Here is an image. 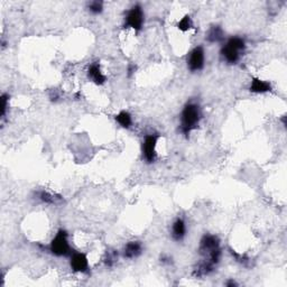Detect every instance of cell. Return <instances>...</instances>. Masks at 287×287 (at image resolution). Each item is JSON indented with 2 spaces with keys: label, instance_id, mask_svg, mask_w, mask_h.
Masks as SVG:
<instances>
[{
  "label": "cell",
  "instance_id": "cell-1",
  "mask_svg": "<svg viewBox=\"0 0 287 287\" xmlns=\"http://www.w3.org/2000/svg\"><path fill=\"white\" fill-rule=\"evenodd\" d=\"M201 109L198 104L194 102H188L181 112V118H179V133L183 136L188 137L192 131H194L199 128L201 121Z\"/></svg>",
  "mask_w": 287,
  "mask_h": 287
},
{
  "label": "cell",
  "instance_id": "cell-2",
  "mask_svg": "<svg viewBox=\"0 0 287 287\" xmlns=\"http://www.w3.org/2000/svg\"><path fill=\"white\" fill-rule=\"evenodd\" d=\"M246 40L239 36H232L220 50V56L223 60V62L230 65L237 64L241 60L246 52Z\"/></svg>",
  "mask_w": 287,
  "mask_h": 287
},
{
  "label": "cell",
  "instance_id": "cell-3",
  "mask_svg": "<svg viewBox=\"0 0 287 287\" xmlns=\"http://www.w3.org/2000/svg\"><path fill=\"white\" fill-rule=\"evenodd\" d=\"M48 250L56 257H70L73 253L69 243V233L64 229H60L48 246Z\"/></svg>",
  "mask_w": 287,
  "mask_h": 287
},
{
  "label": "cell",
  "instance_id": "cell-4",
  "mask_svg": "<svg viewBox=\"0 0 287 287\" xmlns=\"http://www.w3.org/2000/svg\"><path fill=\"white\" fill-rule=\"evenodd\" d=\"M144 22H145V13L143 7L136 3L127 11L124 19V27L131 28L135 32H141L143 30Z\"/></svg>",
  "mask_w": 287,
  "mask_h": 287
},
{
  "label": "cell",
  "instance_id": "cell-5",
  "mask_svg": "<svg viewBox=\"0 0 287 287\" xmlns=\"http://www.w3.org/2000/svg\"><path fill=\"white\" fill-rule=\"evenodd\" d=\"M159 138H161V136H159L158 134H148L146 135L145 138H144L142 145V154L143 159L147 164H153L156 162L157 159L156 147Z\"/></svg>",
  "mask_w": 287,
  "mask_h": 287
},
{
  "label": "cell",
  "instance_id": "cell-6",
  "mask_svg": "<svg viewBox=\"0 0 287 287\" xmlns=\"http://www.w3.org/2000/svg\"><path fill=\"white\" fill-rule=\"evenodd\" d=\"M187 69L192 73H196L202 71L206 64V52H204L203 46L194 47L187 55Z\"/></svg>",
  "mask_w": 287,
  "mask_h": 287
},
{
  "label": "cell",
  "instance_id": "cell-7",
  "mask_svg": "<svg viewBox=\"0 0 287 287\" xmlns=\"http://www.w3.org/2000/svg\"><path fill=\"white\" fill-rule=\"evenodd\" d=\"M221 249V244L220 239L218 236L215 235H204L200 240V247H199V252L200 255L204 257H209L211 253L218 251Z\"/></svg>",
  "mask_w": 287,
  "mask_h": 287
},
{
  "label": "cell",
  "instance_id": "cell-8",
  "mask_svg": "<svg viewBox=\"0 0 287 287\" xmlns=\"http://www.w3.org/2000/svg\"><path fill=\"white\" fill-rule=\"evenodd\" d=\"M70 267L74 273L87 274L90 270L88 255L84 252L76 251L70 256Z\"/></svg>",
  "mask_w": 287,
  "mask_h": 287
},
{
  "label": "cell",
  "instance_id": "cell-9",
  "mask_svg": "<svg viewBox=\"0 0 287 287\" xmlns=\"http://www.w3.org/2000/svg\"><path fill=\"white\" fill-rule=\"evenodd\" d=\"M144 251V246L138 240H133L129 241L125 245L124 249H122V256H124L125 259H137L139 256H142V253Z\"/></svg>",
  "mask_w": 287,
  "mask_h": 287
},
{
  "label": "cell",
  "instance_id": "cell-10",
  "mask_svg": "<svg viewBox=\"0 0 287 287\" xmlns=\"http://www.w3.org/2000/svg\"><path fill=\"white\" fill-rule=\"evenodd\" d=\"M87 75L88 79L97 85H104L107 82V76L102 72L99 62H93L89 65Z\"/></svg>",
  "mask_w": 287,
  "mask_h": 287
},
{
  "label": "cell",
  "instance_id": "cell-11",
  "mask_svg": "<svg viewBox=\"0 0 287 287\" xmlns=\"http://www.w3.org/2000/svg\"><path fill=\"white\" fill-rule=\"evenodd\" d=\"M186 223L184 219L178 218L175 219V221L172 223V229H171V236L172 239L174 241H182L186 236Z\"/></svg>",
  "mask_w": 287,
  "mask_h": 287
},
{
  "label": "cell",
  "instance_id": "cell-12",
  "mask_svg": "<svg viewBox=\"0 0 287 287\" xmlns=\"http://www.w3.org/2000/svg\"><path fill=\"white\" fill-rule=\"evenodd\" d=\"M272 90H273V87L270 82L261 80L260 77H257V76L251 77V83H250V87H249L250 92L260 94V93L270 92Z\"/></svg>",
  "mask_w": 287,
  "mask_h": 287
},
{
  "label": "cell",
  "instance_id": "cell-13",
  "mask_svg": "<svg viewBox=\"0 0 287 287\" xmlns=\"http://www.w3.org/2000/svg\"><path fill=\"white\" fill-rule=\"evenodd\" d=\"M206 39L208 40L209 43H212V44L223 42L224 32L222 30V27L219 26V25L211 26L210 28H209V31L207 33Z\"/></svg>",
  "mask_w": 287,
  "mask_h": 287
},
{
  "label": "cell",
  "instance_id": "cell-14",
  "mask_svg": "<svg viewBox=\"0 0 287 287\" xmlns=\"http://www.w3.org/2000/svg\"><path fill=\"white\" fill-rule=\"evenodd\" d=\"M38 199L42 201L43 203L52 204V206H60L64 202L62 196L56 193H52L48 191H40L38 193Z\"/></svg>",
  "mask_w": 287,
  "mask_h": 287
},
{
  "label": "cell",
  "instance_id": "cell-15",
  "mask_svg": "<svg viewBox=\"0 0 287 287\" xmlns=\"http://www.w3.org/2000/svg\"><path fill=\"white\" fill-rule=\"evenodd\" d=\"M114 120L124 129H129L133 126V116L127 110H121L120 112H118L114 116Z\"/></svg>",
  "mask_w": 287,
  "mask_h": 287
},
{
  "label": "cell",
  "instance_id": "cell-16",
  "mask_svg": "<svg viewBox=\"0 0 287 287\" xmlns=\"http://www.w3.org/2000/svg\"><path fill=\"white\" fill-rule=\"evenodd\" d=\"M176 27L179 28L181 32H187L190 30H193L194 25H193V20H192L190 15H185L183 18L179 19V22L178 23Z\"/></svg>",
  "mask_w": 287,
  "mask_h": 287
},
{
  "label": "cell",
  "instance_id": "cell-17",
  "mask_svg": "<svg viewBox=\"0 0 287 287\" xmlns=\"http://www.w3.org/2000/svg\"><path fill=\"white\" fill-rule=\"evenodd\" d=\"M117 260H118V252L116 251V250H107L106 257L104 259L106 267H109V268L113 267Z\"/></svg>",
  "mask_w": 287,
  "mask_h": 287
},
{
  "label": "cell",
  "instance_id": "cell-18",
  "mask_svg": "<svg viewBox=\"0 0 287 287\" xmlns=\"http://www.w3.org/2000/svg\"><path fill=\"white\" fill-rule=\"evenodd\" d=\"M88 10L92 15H100L104 11V2L99 0H94L88 3Z\"/></svg>",
  "mask_w": 287,
  "mask_h": 287
},
{
  "label": "cell",
  "instance_id": "cell-19",
  "mask_svg": "<svg viewBox=\"0 0 287 287\" xmlns=\"http://www.w3.org/2000/svg\"><path fill=\"white\" fill-rule=\"evenodd\" d=\"M8 104H9V96L7 93H2L1 96V118H5V114L8 109Z\"/></svg>",
  "mask_w": 287,
  "mask_h": 287
},
{
  "label": "cell",
  "instance_id": "cell-20",
  "mask_svg": "<svg viewBox=\"0 0 287 287\" xmlns=\"http://www.w3.org/2000/svg\"><path fill=\"white\" fill-rule=\"evenodd\" d=\"M135 70H136V68H135V65H129V68H128V75L130 76L133 73L135 72Z\"/></svg>",
  "mask_w": 287,
  "mask_h": 287
},
{
  "label": "cell",
  "instance_id": "cell-21",
  "mask_svg": "<svg viewBox=\"0 0 287 287\" xmlns=\"http://www.w3.org/2000/svg\"><path fill=\"white\" fill-rule=\"evenodd\" d=\"M225 285L229 286V287H231V286H237L238 284H237V283H236L235 281H232V280H231V281H229V282L225 283Z\"/></svg>",
  "mask_w": 287,
  "mask_h": 287
}]
</instances>
